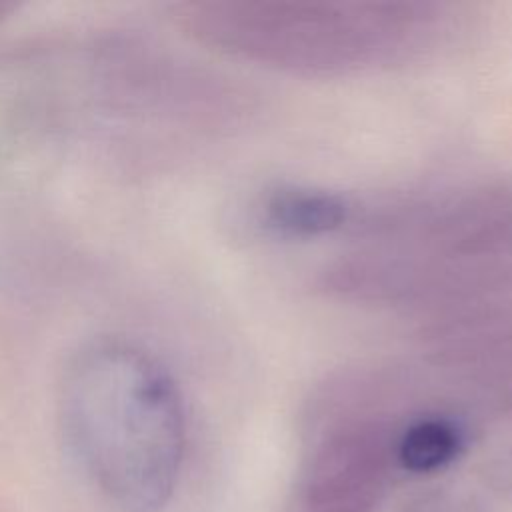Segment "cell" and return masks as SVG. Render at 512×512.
Returning a JSON list of instances; mask_svg holds the SVG:
<instances>
[{
    "instance_id": "obj_1",
    "label": "cell",
    "mask_w": 512,
    "mask_h": 512,
    "mask_svg": "<svg viewBox=\"0 0 512 512\" xmlns=\"http://www.w3.org/2000/svg\"><path fill=\"white\" fill-rule=\"evenodd\" d=\"M328 292L418 320L426 336L512 330V182L396 200L346 196Z\"/></svg>"
},
{
    "instance_id": "obj_2",
    "label": "cell",
    "mask_w": 512,
    "mask_h": 512,
    "mask_svg": "<svg viewBox=\"0 0 512 512\" xmlns=\"http://www.w3.org/2000/svg\"><path fill=\"white\" fill-rule=\"evenodd\" d=\"M176 26L222 54L266 68L346 76L414 62L448 46L468 12L444 2L188 0Z\"/></svg>"
},
{
    "instance_id": "obj_3",
    "label": "cell",
    "mask_w": 512,
    "mask_h": 512,
    "mask_svg": "<svg viewBox=\"0 0 512 512\" xmlns=\"http://www.w3.org/2000/svg\"><path fill=\"white\" fill-rule=\"evenodd\" d=\"M64 434L124 512H156L184 456L186 418L166 366L126 338H96L66 360L58 382Z\"/></svg>"
},
{
    "instance_id": "obj_4",
    "label": "cell",
    "mask_w": 512,
    "mask_h": 512,
    "mask_svg": "<svg viewBox=\"0 0 512 512\" xmlns=\"http://www.w3.org/2000/svg\"><path fill=\"white\" fill-rule=\"evenodd\" d=\"M316 412L320 432L292 512H374L396 474L378 418L338 378L324 384Z\"/></svg>"
},
{
    "instance_id": "obj_5",
    "label": "cell",
    "mask_w": 512,
    "mask_h": 512,
    "mask_svg": "<svg viewBox=\"0 0 512 512\" xmlns=\"http://www.w3.org/2000/svg\"><path fill=\"white\" fill-rule=\"evenodd\" d=\"M12 8H14V6H12L10 2H4V0H0V20H2V18H4V16H6V14L12 10Z\"/></svg>"
}]
</instances>
